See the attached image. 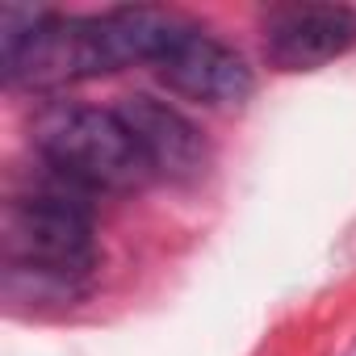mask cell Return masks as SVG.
I'll list each match as a JSON object with an SVG mask.
<instances>
[{
    "label": "cell",
    "mask_w": 356,
    "mask_h": 356,
    "mask_svg": "<svg viewBox=\"0 0 356 356\" xmlns=\"http://www.w3.org/2000/svg\"><path fill=\"white\" fill-rule=\"evenodd\" d=\"M189 22L168 9L130 5L109 13H47L0 9V67L17 88H67L130 63H155Z\"/></svg>",
    "instance_id": "obj_1"
},
{
    "label": "cell",
    "mask_w": 356,
    "mask_h": 356,
    "mask_svg": "<svg viewBox=\"0 0 356 356\" xmlns=\"http://www.w3.org/2000/svg\"><path fill=\"white\" fill-rule=\"evenodd\" d=\"M0 256L13 285H34V293L76 298L97 268V227L88 193L67 181L13 193L0 214Z\"/></svg>",
    "instance_id": "obj_2"
},
{
    "label": "cell",
    "mask_w": 356,
    "mask_h": 356,
    "mask_svg": "<svg viewBox=\"0 0 356 356\" xmlns=\"http://www.w3.org/2000/svg\"><path fill=\"white\" fill-rule=\"evenodd\" d=\"M34 147L51 176L80 193H134L151 181V168L118 109L55 105L34 122Z\"/></svg>",
    "instance_id": "obj_3"
},
{
    "label": "cell",
    "mask_w": 356,
    "mask_h": 356,
    "mask_svg": "<svg viewBox=\"0 0 356 356\" xmlns=\"http://www.w3.org/2000/svg\"><path fill=\"white\" fill-rule=\"evenodd\" d=\"M151 67L172 92H181L197 105H210V109H239L256 88L243 55L197 26H185Z\"/></svg>",
    "instance_id": "obj_4"
},
{
    "label": "cell",
    "mask_w": 356,
    "mask_h": 356,
    "mask_svg": "<svg viewBox=\"0 0 356 356\" xmlns=\"http://www.w3.org/2000/svg\"><path fill=\"white\" fill-rule=\"evenodd\" d=\"M356 47L348 5H273L264 13V55L277 72H314Z\"/></svg>",
    "instance_id": "obj_5"
},
{
    "label": "cell",
    "mask_w": 356,
    "mask_h": 356,
    "mask_svg": "<svg viewBox=\"0 0 356 356\" xmlns=\"http://www.w3.org/2000/svg\"><path fill=\"white\" fill-rule=\"evenodd\" d=\"M118 113L130 126V134H134L147 168H151V176H163V181L185 185V181H197V176L210 168V147H206L202 130L176 105L138 92V97H126L118 105Z\"/></svg>",
    "instance_id": "obj_6"
}]
</instances>
